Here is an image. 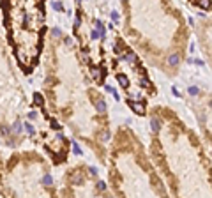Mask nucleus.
I'll use <instances>...</instances> for the list:
<instances>
[{
  "mask_svg": "<svg viewBox=\"0 0 212 198\" xmlns=\"http://www.w3.org/2000/svg\"><path fill=\"white\" fill-rule=\"evenodd\" d=\"M2 133H4V135H7V133H11V127H7V126H4V127H2Z\"/></svg>",
  "mask_w": 212,
  "mask_h": 198,
  "instance_id": "nucleus-28",
  "label": "nucleus"
},
{
  "mask_svg": "<svg viewBox=\"0 0 212 198\" xmlns=\"http://www.w3.org/2000/svg\"><path fill=\"white\" fill-rule=\"evenodd\" d=\"M113 90H115V89H113V87H110V85H106V92H110V94H111V92H113Z\"/></svg>",
  "mask_w": 212,
  "mask_h": 198,
  "instance_id": "nucleus-32",
  "label": "nucleus"
},
{
  "mask_svg": "<svg viewBox=\"0 0 212 198\" xmlns=\"http://www.w3.org/2000/svg\"><path fill=\"white\" fill-rule=\"evenodd\" d=\"M97 189H99V191H106V184L99 181V182H97Z\"/></svg>",
  "mask_w": 212,
  "mask_h": 198,
  "instance_id": "nucleus-21",
  "label": "nucleus"
},
{
  "mask_svg": "<svg viewBox=\"0 0 212 198\" xmlns=\"http://www.w3.org/2000/svg\"><path fill=\"white\" fill-rule=\"evenodd\" d=\"M150 127H152L154 133H159L161 124H159V119H157V117H152V119H150Z\"/></svg>",
  "mask_w": 212,
  "mask_h": 198,
  "instance_id": "nucleus-5",
  "label": "nucleus"
},
{
  "mask_svg": "<svg viewBox=\"0 0 212 198\" xmlns=\"http://www.w3.org/2000/svg\"><path fill=\"white\" fill-rule=\"evenodd\" d=\"M51 35H53V37H60V35H62L60 28H51Z\"/></svg>",
  "mask_w": 212,
  "mask_h": 198,
  "instance_id": "nucleus-19",
  "label": "nucleus"
},
{
  "mask_svg": "<svg viewBox=\"0 0 212 198\" xmlns=\"http://www.w3.org/2000/svg\"><path fill=\"white\" fill-rule=\"evenodd\" d=\"M129 106H131L138 115H143V113H145V104L140 103V101H129Z\"/></svg>",
  "mask_w": 212,
  "mask_h": 198,
  "instance_id": "nucleus-1",
  "label": "nucleus"
},
{
  "mask_svg": "<svg viewBox=\"0 0 212 198\" xmlns=\"http://www.w3.org/2000/svg\"><path fill=\"white\" fill-rule=\"evenodd\" d=\"M96 110H97L99 113H104V112H106V101L97 99V101H96Z\"/></svg>",
  "mask_w": 212,
  "mask_h": 198,
  "instance_id": "nucleus-6",
  "label": "nucleus"
},
{
  "mask_svg": "<svg viewBox=\"0 0 212 198\" xmlns=\"http://www.w3.org/2000/svg\"><path fill=\"white\" fill-rule=\"evenodd\" d=\"M65 44H67V46H71V44H73V39H71V37H67V39H65Z\"/></svg>",
  "mask_w": 212,
  "mask_h": 198,
  "instance_id": "nucleus-31",
  "label": "nucleus"
},
{
  "mask_svg": "<svg viewBox=\"0 0 212 198\" xmlns=\"http://www.w3.org/2000/svg\"><path fill=\"white\" fill-rule=\"evenodd\" d=\"M81 58H83L85 62L88 60V51H87V50H83V51H81Z\"/></svg>",
  "mask_w": 212,
  "mask_h": 198,
  "instance_id": "nucleus-22",
  "label": "nucleus"
},
{
  "mask_svg": "<svg viewBox=\"0 0 212 198\" xmlns=\"http://www.w3.org/2000/svg\"><path fill=\"white\" fill-rule=\"evenodd\" d=\"M117 78H119V81H120V85H122L124 89H127V87H129V80H127V76H126V74H119Z\"/></svg>",
  "mask_w": 212,
  "mask_h": 198,
  "instance_id": "nucleus-7",
  "label": "nucleus"
},
{
  "mask_svg": "<svg viewBox=\"0 0 212 198\" xmlns=\"http://www.w3.org/2000/svg\"><path fill=\"white\" fill-rule=\"evenodd\" d=\"M200 5L205 7V9H209V0H200Z\"/></svg>",
  "mask_w": 212,
  "mask_h": 198,
  "instance_id": "nucleus-25",
  "label": "nucleus"
},
{
  "mask_svg": "<svg viewBox=\"0 0 212 198\" xmlns=\"http://www.w3.org/2000/svg\"><path fill=\"white\" fill-rule=\"evenodd\" d=\"M73 181H78V182H81V175H80V174H74V175H73Z\"/></svg>",
  "mask_w": 212,
  "mask_h": 198,
  "instance_id": "nucleus-26",
  "label": "nucleus"
},
{
  "mask_svg": "<svg viewBox=\"0 0 212 198\" xmlns=\"http://www.w3.org/2000/svg\"><path fill=\"white\" fill-rule=\"evenodd\" d=\"M81 25V16H80V12L76 14V19H74V30H78V27Z\"/></svg>",
  "mask_w": 212,
  "mask_h": 198,
  "instance_id": "nucleus-16",
  "label": "nucleus"
},
{
  "mask_svg": "<svg viewBox=\"0 0 212 198\" xmlns=\"http://www.w3.org/2000/svg\"><path fill=\"white\" fill-rule=\"evenodd\" d=\"M94 23H96V28L99 30V35H101V37H106V28H104L103 21H101V19H96Z\"/></svg>",
  "mask_w": 212,
  "mask_h": 198,
  "instance_id": "nucleus-3",
  "label": "nucleus"
},
{
  "mask_svg": "<svg viewBox=\"0 0 212 198\" xmlns=\"http://www.w3.org/2000/svg\"><path fill=\"white\" fill-rule=\"evenodd\" d=\"M23 127H25V131L28 133V135H35V127L30 124V122H27V124H23Z\"/></svg>",
  "mask_w": 212,
  "mask_h": 198,
  "instance_id": "nucleus-9",
  "label": "nucleus"
},
{
  "mask_svg": "<svg viewBox=\"0 0 212 198\" xmlns=\"http://www.w3.org/2000/svg\"><path fill=\"white\" fill-rule=\"evenodd\" d=\"M198 92H200L198 87H189V94H191V96H198Z\"/></svg>",
  "mask_w": 212,
  "mask_h": 198,
  "instance_id": "nucleus-20",
  "label": "nucleus"
},
{
  "mask_svg": "<svg viewBox=\"0 0 212 198\" xmlns=\"http://www.w3.org/2000/svg\"><path fill=\"white\" fill-rule=\"evenodd\" d=\"M90 37H92V41H96V39H99L101 35H99V30L97 28H94L92 32H90Z\"/></svg>",
  "mask_w": 212,
  "mask_h": 198,
  "instance_id": "nucleus-17",
  "label": "nucleus"
},
{
  "mask_svg": "<svg viewBox=\"0 0 212 198\" xmlns=\"http://www.w3.org/2000/svg\"><path fill=\"white\" fill-rule=\"evenodd\" d=\"M88 172H90V175H94V177L97 175V170H96V168H88Z\"/></svg>",
  "mask_w": 212,
  "mask_h": 198,
  "instance_id": "nucleus-30",
  "label": "nucleus"
},
{
  "mask_svg": "<svg viewBox=\"0 0 212 198\" xmlns=\"http://www.w3.org/2000/svg\"><path fill=\"white\" fill-rule=\"evenodd\" d=\"M34 104H35V106H42V96H41V94H35V96H34Z\"/></svg>",
  "mask_w": 212,
  "mask_h": 198,
  "instance_id": "nucleus-11",
  "label": "nucleus"
},
{
  "mask_svg": "<svg viewBox=\"0 0 212 198\" xmlns=\"http://www.w3.org/2000/svg\"><path fill=\"white\" fill-rule=\"evenodd\" d=\"M110 140V131H103L101 133V142L104 143V142H108Z\"/></svg>",
  "mask_w": 212,
  "mask_h": 198,
  "instance_id": "nucleus-15",
  "label": "nucleus"
},
{
  "mask_svg": "<svg viewBox=\"0 0 212 198\" xmlns=\"http://www.w3.org/2000/svg\"><path fill=\"white\" fill-rule=\"evenodd\" d=\"M122 58H124L126 62H129V64H134V62H136V55H134L131 50H127V51H126V55H124Z\"/></svg>",
  "mask_w": 212,
  "mask_h": 198,
  "instance_id": "nucleus-4",
  "label": "nucleus"
},
{
  "mask_svg": "<svg viewBox=\"0 0 212 198\" xmlns=\"http://www.w3.org/2000/svg\"><path fill=\"white\" fill-rule=\"evenodd\" d=\"M111 94H113V97H115V99H117V101H120V96H119V92H117V90H113V92H111Z\"/></svg>",
  "mask_w": 212,
  "mask_h": 198,
  "instance_id": "nucleus-29",
  "label": "nucleus"
},
{
  "mask_svg": "<svg viewBox=\"0 0 212 198\" xmlns=\"http://www.w3.org/2000/svg\"><path fill=\"white\" fill-rule=\"evenodd\" d=\"M110 16H111V19H113V23H120V16H119V12H117V11H111V12H110Z\"/></svg>",
  "mask_w": 212,
  "mask_h": 198,
  "instance_id": "nucleus-13",
  "label": "nucleus"
},
{
  "mask_svg": "<svg viewBox=\"0 0 212 198\" xmlns=\"http://www.w3.org/2000/svg\"><path fill=\"white\" fill-rule=\"evenodd\" d=\"M51 7H53L55 11H62V9H64V5H62L60 2H53V4H51Z\"/></svg>",
  "mask_w": 212,
  "mask_h": 198,
  "instance_id": "nucleus-18",
  "label": "nucleus"
},
{
  "mask_svg": "<svg viewBox=\"0 0 212 198\" xmlns=\"http://www.w3.org/2000/svg\"><path fill=\"white\" fill-rule=\"evenodd\" d=\"M179 60H180V58H179V55H177V53H173V55H170V57H168V64H170V66H177V64H179Z\"/></svg>",
  "mask_w": 212,
  "mask_h": 198,
  "instance_id": "nucleus-8",
  "label": "nucleus"
},
{
  "mask_svg": "<svg viewBox=\"0 0 212 198\" xmlns=\"http://www.w3.org/2000/svg\"><path fill=\"white\" fill-rule=\"evenodd\" d=\"M51 124H53V127H55V129H60V124H58V122H57V120H55V119H53V120H51Z\"/></svg>",
  "mask_w": 212,
  "mask_h": 198,
  "instance_id": "nucleus-27",
  "label": "nucleus"
},
{
  "mask_svg": "<svg viewBox=\"0 0 212 198\" xmlns=\"http://www.w3.org/2000/svg\"><path fill=\"white\" fill-rule=\"evenodd\" d=\"M42 184H44V186H51V184H53V177H51V175H44V177H42Z\"/></svg>",
  "mask_w": 212,
  "mask_h": 198,
  "instance_id": "nucleus-12",
  "label": "nucleus"
},
{
  "mask_svg": "<svg viewBox=\"0 0 212 198\" xmlns=\"http://www.w3.org/2000/svg\"><path fill=\"white\" fill-rule=\"evenodd\" d=\"M90 74H92V78H94L97 83L103 80V69H101V67H92V69H90Z\"/></svg>",
  "mask_w": 212,
  "mask_h": 198,
  "instance_id": "nucleus-2",
  "label": "nucleus"
},
{
  "mask_svg": "<svg viewBox=\"0 0 212 198\" xmlns=\"http://www.w3.org/2000/svg\"><path fill=\"white\" fill-rule=\"evenodd\" d=\"M172 92H173V96H175V97H180V92L177 90V87H172Z\"/></svg>",
  "mask_w": 212,
  "mask_h": 198,
  "instance_id": "nucleus-24",
  "label": "nucleus"
},
{
  "mask_svg": "<svg viewBox=\"0 0 212 198\" xmlns=\"http://www.w3.org/2000/svg\"><path fill=\"white\" fill-rule=\"evenodd\" d=\"M12 131H14V133H21V131H23V124H21V122H16L14 127H12Z\"/></svg>",
  "mask_w": 212,
  "mask_h": 198,
  "instance_id": "nucleus-14",
  "label": "nucleus"
},
{
  "mask_svg": "<svg viewBox=\"0 0 212 198\" xmlns=\"http://www.w3.org/2000/svg\"><path fill=\"white\" fill-rule=\"evenodd\" d=\"M28 119H30V120H35V119H37V112H30V113H28Z\"/></svg>",
  "mask_w": 212,
  "mask_h": 198,
  "instance_id": "nucleus-23",
  "label": "nucleus"
},
{
  "mask_svg": "<svg viewBox=\"0 0 212 198\" xmlns=\"http://www.w3.org/2000/svg\"><path fill=\"white\" fill-rule=\"evenodd\" d=\"M73 152H74L76 156H81V154H83V150H81V147H80V145H78L76 142H73Z\"/></svg>",
  "mask_w": 212,
  "mask_h": 198,
  "instance_id": "nucleus-10",
  "label": "nucleus"
}]
</instances>
